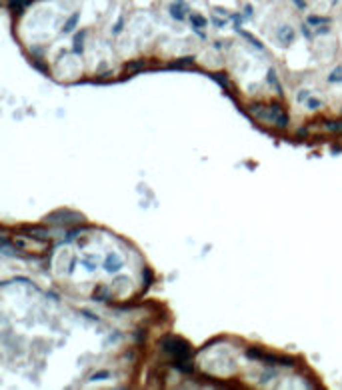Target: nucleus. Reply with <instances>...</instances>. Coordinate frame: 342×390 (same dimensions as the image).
<instances>
[{
  "instance_id": "f257e3e1",
  "label": "nucleus",
  "mask_w": 342,
  "mask_h": 390,
  "mask_svg": "<svg viewBox=\"0 0 342 390\" xmlns=\"http://www.w3.org/2000/svg\"><path fill=\"white\" fill-rule=\"evenodd\" d=\"M250 110L254 116H258L260 120L272 122L274 126L278 128H286L288 126V116L284 114V110L280 106H260V104H254L250 106Z\"/></svg>"
},
{
  "instance_id": "f03ea898",
  "label": "nucleus",
  "mask_w": 342,
  "mask_h": 390,
  "mask_svg": "<svg viewBox=\"0 0 342 390\" xmlns=\"http://www.w3.org/2000/svg\"><path fill=\"white\" fill-rule=\"evenodd\" d=\"M160 346L168 354H172L176 360H188L190 358V346L176 336H164L160 340Z\"/></svg>"
},
{
  "instance_id": "7ed1b4c3",
  "label": "nucleus",
  "mask_w": 342,
  "mask_h": 390,
  "mask_svg": "<svg viewBox=\"0 0 342 390\" xmlns=\"http://www.w3.org/2000/svg\"><path fill=\"white\" fill-rule=\"evenodd\" d=\"M46 220H48V222H54V224H72V222H82L84 218H82V214H78V212L60 208V210L48 214Z\"/></svg>"
},
{
  "instance_id": "20e7f679",
  "label": "nucleus",
  "mask_w": 342,
  "mask_h": 390,
  "mask_svg": "<svg viewBox=\"0 0 342 390\" xmlns=\"http://www.w3.org/2000/svg\"><path fill=\"white\" fill-rule=\"evenodd\" d=\"M122 266H124V262H122V258L116 252H110L108 256H106V260H104V270L110 272V274H116Z\"/></svg>"
},
{
  "instance_id": "39448f33",
  "label": "nucleus",
  "mask_w": 342,
  "mask_h": 390,
  "mask_svg": "<svg viewBox=\"0 0 342 390\" xmlns=\"http://www.w3.org/2000/svg\"><path fill=\"white\" fill-rule=\"evenodd\" d=\"M294 30L290 28V26H280L278 28V32H276V38H278V42L282 46H288V44H292L294 42Z\"/></svg>"
},
{
  "instance_id": "423d86ee",
  "label": "nucleus",
  "mask_w": 342,
  "mask_h": 390,
  "mask_svg": "<svg viewBox=\"0 0 342 390\" xmlns=\"http://www.w3.org/2000/svg\"><path fill=\"white\" fill-rule=\"evenodd\" d=\"M26 232L30 234V238H38V240H42V242H48V240H50V232L44 230V228L30 226V228H26Z\"/></svg>"
},
{
  "instance_id": "0eeeda50",
  "label": "nucleus",
  "mask_w": 342,
  "mask_h": 390,
  "mask_svg": "<svg viewBox=\"0 0 342 390\" xmlns=\"http://www.w3.org/2000/svg\"><path fill=\"white\" fill-rule=\"evenodd\" d=\"M78 18H80V14L78 12H74L68 20H66V24H64V28H62V32L64 34H68V32H72L74 30V26H76V22H78Z\"/></svg>"
},
{
  "instance_id": "6e6552de",
  "label": "nucleus",
  "mask_w": 342,
  "mask_h": 390,
  "mask_svg": "<svg viewBox=\"0 0 342 390\" xmlns=\"http://www.w3.org/2000/svg\"><path fill=\"white\" fill-rule=\"evenodd\" d=\"M144 66H146L144 60H134V62L124 64V70H126V72H136V70H142Z\"/></svg>"
},
{
  "instance_id": "1a4fd4ad",
  "label": "nucleus",
  "mask_w": 342,
  "mask_h": 390,
  "mask_svg": "<svg viewBox=\"0 0 342 390\" xmlns=\"http://www.w3.org/2000/svg\"><path fill=\"white\" fill-rule=\"evenodd\" d=\"M108 296H110L108 286H104V284L96 286V290H94V298H96V300H108Z\"/></svg>"
},
{
  "instance_id": "9d476101",
  "label": "nucleus",
  "mask_w": 342,
  "mask_h": 390,
  "mask_svg": "<svg viewBox=\"0 0 342 390\" xmlns=\"http://www.w3.org/2000/svg\"><path fill=\"white\" fill-rule=\"evenodd\" d=\"M268 82L274 86V90H276V94H282V86H280V82H278V78H276V72L274 70H268Z\"/></svg>"
},
{
  "instance_id": "9b49d317",
  "label": "nucleus",
  "mask_w": 342,
  "mask_h": 390,
  "mask_svg": "<svg viewBox=\"0 0 342 390\" xmlns=\"http://www.w3.org/2000/svg\"><path fill=\"white\" fill-rule=\"evenodd\" d=\"M194 64V58H180V60H176V62H172L170 64V68H186V66H192Z\"/></svg>"
},
{
  "instance_id": "f8f14e48",
  "label": "nucleus",
  "mask_w": 342,
  "mask_h": 390,
  "mask_svg": "<svg viewBox=\"0 0 342 390\" xmlns=\"http://www.w3.org/2000/svg\"><path fill=\"white\" fill-rule=\"evenodd\" d=\"M328 82H342V66H336V68L330 72Z\"/></svg>"
},
{
  "instance_id": "ddd939ff",
  "label": "nucleus",
  "mask_w": 342,
  "mask_h": 390,
  "mask_svg": "<svg viewBox=\"0 0 342 390\" xmlns=\"http://www.w3.org/2000/svg\"><path fill=\"white\" fill-rule=\"evenodd\" d=\"M190 20H192V24L196 26V30H198V28H202V26L206 24V20H204L202 16H198V14H192V16H190ZM200 34H202V32H200Z\"/></svg>"
},
{
  "instance_id": "4468645a",
  "label": "nucleus",
  "mask_w": 342,
  "mask_h": 390,
  "mask_svg": "<svg viewBox=\"0 0 342 390\" xmlns=\"http://www.w3.org/2000/svg\"><path fill=\"white\" fill-rule=\"evenodd\" d=\"M170 14H172V18H176V20H182V18H184V12H182V8H180V6H176V4H172V6H170Z\"/></svg>"
},
{
  "instance_id": "2eb2a0df",
  "label": "nucleus",
  "mask_w": 342,
  "mask_h": 390,
  "mask_svg": "<svg viewBox=\"0 0 342 390\" xmlns=\"http://www.w3.org/2000/svg\"><path fill=\"white\" fill-rule=\"evenodd\" d=\"M324 128L330 130V132H342V122H326Z\"/></svg>"
},
{
  "instance_id": "dca6fc26",
  "label": "nucleus",
  "mask_w": 342,
  "mask_h": 390,
  "mask_svg": "<svg viewBox=\"0 0 342 390\" xmlns=\"http://www.w3.org/2000/svg\"><path fill=\"white\" fill-rule=\"evenodd\" d=\"M104 378H110V372H108V370H102V372H96V374L90 376L92 382H94V380H104Z\"/></svg>"
},
{
  "instance_id": "f3484780",
  "label": "nucleus",
  "mask_w": 342,
  "mask_h": 390,
  "mask_svg": "<svg viewBox=\"0 0 342 390\" xmlns=\"http://www.w3.org/2000/svg\"><path fill=\"white\" fill-rule=\"evenodd\" d=\"M308 22L310 24H326L328 18H318V16H308Z\"/></svg>"
},
{
  "instance_id": "a211bd4d",
  "label": "nucleus",
  "mask_w": 342,
  "mask_h": 390,
  "mask_svg": "<svg viewBox=\"0 0 342 390\" xmlns=\"http://www.w3.org/2000/svg\"><path fill=\"white\" fill-rule=\"evenodd\" d=\"M26 2H22V0H10V6L16 10V12H20V10H22V6H24Z\"/></svg>"
},
{
  "instance_id": "6ab92c4d",
  "label": "nucleus",
  "mask_w": 342,
  "mask_h": 390,
  "mask_svg": "<svg viewBox=\"0 0 342 390\" xmlns=\"http://www.w3.org/2000/svg\"><path fill=\"white\" fill-rule=\"evenodd\" d=\"M308 106L312 108V110H318V108L322 106V102H320V100H314V98H308Z\"/></svg>"
},
{
  "instance_id": "aec40b11",
  "label": "nucleus",
  "mask_w": 342,
  "mask_h": 390,
  "mask_svg": "<svg viewBox=\"0 0 342 390\" xmlns=\"http://www.w3.org/2000/svg\"><path fill=\"white\" fill-rule=\"evenodd\" d=\"M74 52L76 54L82 52V36H76V40H74Z\"/></svg>"
},
{
  "instance_id": "412c9836",
  "label": "nucleus",
  "mask_w": 342,
  "mask_h": 390,
  "mask_svg": "<svg viewBox=\"0 0 342 390\" xmlns=\"http://www.w3.org/2000/svg\"><path fill=\"white\" fill-rule=\"evenodd\" d=\"M310 98V92L308 90H300L298 92V102H304V100H308Z\"/></svg>"
},
{
  "instance_id": "4be33fe9",
  "label": "nucleus",
  "mask_w": 342,
  "mask_h": 390,
  "mask_svg": "<svg viewBox=\"0 0 342 390\" xmlns=\"http://www.w3.org/2000/svg\"><path fill=\"white\" fill-rule=\"evenodd\" d=\"M122 24H124V18H120V20H118V22L114 24V28H112V34H118V32L122 30Z\"/></svg>"
},
{
  "instance_id": "5701e85b",
  "label": "nucleus",
  "mask_w": 342,
  "mask_h": 390,
  "mask_svg": "<svg viewBox=\"0 0 342 390\" xmlns=\"http://www.w3.org/2000/svg\"><path fill=\"white\" fill-rule=\"evenodd\" d=\"M294 4H296V6H300V8H304V2H302V0H294Z\"/></svg>"
}]
</instances>
